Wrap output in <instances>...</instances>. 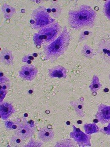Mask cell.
<instances>
[{"label":"cell","instance_id":"cell-1","mask_svg":"<svg viewBox=\"0 0 110 147\" xmlns=\"http://www.w3.org/2000/svg\"><path fill=\"white\" fill-rule=\"evenodd\" d=\"M68 23L72 28L79 30L94 26L97 14L91 7L81 5L77 9L69 12Z\"/></svg>","mask_w":110,"mask_h":147},{"label":"cell","instance_id":"cell-22","mask_svg":"<svg viewBox=\"0 0 110 147\" xmlns=\"http://www.w3.org/2000/svg\"><path fill=\"white\" fill-rule=\"evenodd\" d=\"M104 12L105 16L110 20V0L106 1L105 3Z\"/></svg>","mask_w":110,"mask_h":147},{"label":"cell","instance_id":"cell-13","mask_svg":"<svg viewBox=\"0 0 110 147\" xmlns=\"http://www.w3.org/2000/svg\"><path fill=\"white\" fill-rule=\"evenodd\" d=\"M13 55L11 51L4 49L1 53V61L6 65L12 64L13 62Z\"/></svg>","mask_w":110,"mask_h":147},{"label":"cell","instance_id":"cell-20","mask_svg":"<svg viewBox=\"0 0 110 147\" xmlns=\"http://www.w3.org/2000/svg\"><path fill=\"white\" fill-rule=\"evenodd\" d=\"M33 41L34 44L36 46H41L44 42L43 36L39 33H35L33 36Z\"/></svg>","mask_w":110,"mask_h":147},{"label":"cell","instance_id":"cell-17","mask_svg":"<svg viewBox=\"0 0 110 147\" xmlns=\"http://www.w3.org/2000/svg\"><path fill=\"white\" fill-rule=\"evenodd\" d=\"M84 128L87 134L89 135L98 132L99 131V127L95 124H87L84 125Z\"/></svg>","mask_w":110,"mask_h":147},{"label":"cell","instance_id":"cell-19","mask_svg":"<svg viewBox=\"0 0 110 147\" xmlns=\"http://www.w3.org/2000/svg\"><path fill=\"white\" fill-rule=\"evenodd\" d=\"M24 139L18 137H11L10 140V144L12 146L21 147L23 145L24 143Z\"/></svg>","mask_w":110,"mask_h":147},{"label":"cell","instance_id":"cell-10","mask_svg":"<svg viewBox=\"0 0 110 147\" xmlns=\"http://www.w3.org/2000/svg\"><path fill=\"white\" fill-rule=\"evenodd\" d=\"M48 75L51 78H66L67 70L61 65L55 66L48 70Z\"/></svg>","mask_w":110,"mask_h":147},{"label":"cell","instance_id":"cell-21","mask_svg":"<svg viewBox=\"0 0 110 147\" xmlns=\"http://www.w3.org/2000/svg\"><path fill=\"white\" fill-rule=\"evenodd\" d=\"M92 33L89 31L85 30L81 32L79 35V40L82 41L87 40L92 35Z\"/></svg>","mask_w":110,"mask_h":147},{"label":"cell","instance_id":"cell-26","mask_svg":"<svg viewBox=\"0 0 110 147\" xmlns=\"http://www.w3.org/2000/svg\"><path fill=\"white\" fill-rule=\"evenodd\" d=\"M103 132L108 135H110V123L109 124L107 127H105L103 129Z\"/></svg>","mask_w":110,"mask_h":147},{"label":"cell","instance_id":"cell-15","mask_svg":"<svg viewBox=\"0 0 110 147\" xmlns=\"http://www.w3.org/2000/svg\"><path fill=\"white\" fill-rule=\"evenodd\" d=\"M1 10L4 15V17L7 19H10L16 12L15 8L13 7L4 3L1 7Z\"/></svg>","mask_w":110,"mask_h":147},{"label":"cell","instance_id":"cell-3","mask_svg":"<svg viewBox=\"0 0 110 147\" xmlns=\"http://www.w3.org/2000/svg\"><path fill=\"white\" fill-rule=\"evenodd\" d=\"M54 21L47 9L43 7H39L31 13L30 23L31 28L38 29L52 24Z\"/></svg>","mask_w":110,"mask_h":147},{"label":"cell","instance_id":"cell-28","mask_svg":"<svg viewBox=\"0 0 110 147\" xmlns=\"http://www.w3.org/2000/svg\"><path fill=\"white\" fill-rule=\"evenodd\" d=\"M109 78L110 82V74H109Z\"/></svg>","mask_w":110,"mask_h":147},{"label":"cell","instance_id":"cell-18","mask_svg":"<svg viewBox=\"0 0 110 147\" xmlns=\"http://www.w3.org/2000/svg\"><path fill=\"white\" fill-rule=\"evenodd\" d=\"M82 54L87 58H91L95 55L94 50L91 47L85 44L81 51Z\"/></svg>","mask_w":110,"mask_h":147},{"label":"cell","instance_id":"cell-11","mask_svg":"<svg viewBox=\"0 0 110 147\" xmlns=\"http://www.w3.org/2000/svg\"><path fill=\"white\" fill-rule=\"evenodd\" d=\"M54 136V133L53 131L47 127L41 129L38 133L39 138L44 142L52 140Z\"/></svg>","mask_w":110,"mask_h":147},{"label":"cell","instance_id":"cell-6","mask_svg":"<svg viewBox=\"0 0 110 147\" xmlns=\"http://www.w3.org/2000/svg\"><path fill=\"white\" fill-rule=\"evenodd\" d=\"M37 72V69L35 66L29 64L22 66L19 73L20 77L23 79L31 80L36 77Z\"/></svg>","mask_w":110,"mask_h":147},{"label":"cell","instance_id":"cell-4","mask_svg":"<svg viewBox=\"0 0 110 147\" xmlns=\"http://www.w3.org/2000/svg\"><path fill=\"white\" fill-rule=\"evenodd\" d=\"M61 29L62 28L58 23H53L41 28L38 33L43 36V43L48 44L55 40Z\"/></svg>","mask_w":110,"mask_h":147},{"label":"cell","instance_id":"cell-9","mask_svg":"<svg viewBox=\"0 0 110 147\" xmlns=\"http://www.w3.org/2000/svg\"><path fill=\"white\" fill-rule=\"evenodd\" d=\"M33 128L28 125H19L15 130L17 136L25 139L32 136L33 134Z\"/></svg>","mask_w":110,"mask_h":147},{"label":"cell","instance_id":"cell-5","mask_svg":"<svg viewBox=\"0 0 110 147\" xmlns=\"http://www.w3.org/2000/svg\"><path fill=\"white\" fill-rule=\"evenodd\" d=\"M73 131L70 133V136L73 138L79 146H90L91 136L86 135L78 128L73 126Z\"/></svg>","mask_w":110,"mask_h":147},{"label":"cell","instance_id":"cell-12","mask_svg":"<svg viewBox=\"0 0 110 147\" xmlns=\"http://www.w3.org/2000/svg\"><path fill=\"white\" fill-rule=\"evenodd\" d=\"M13 111V108L11 104L4 102L1 105L0 114L2 119L5 120L11 115Z\"/></svg>","mask_w":110,"mask_h":147},{"label":"cell","instance_id":"cell-25","mask_svg":"<svg viewBox=\"0 0 110 147\" xmlns=\"http://www.w3.org/2000/svg\"><path fill=\"white\" fill-rule=\"evenodd\" d=\"M7 93V91L6 90H3V89H1V100H2L5 96Z\"/></svg>","mask_w":110,"mask_h":147},{"label":"cell","instance_id":"cell-8","mask_svg":"<svg viewBox=\"0 0 110 147\" xmlns=\"http://www.w3.org/2000/svg\"><path fill=\"white\" fill-rule=\"evenodd\" d=\"M97 119L102 124L110 122V106L101 104L97 114Z\"/></svg>","mask_w":110,"mask_h":147},{"label":"cell","instance_id":"cell-2","mask_svg":"<svg viewBox=\"0 0 110 147\" xmlns=\"http://www.w3.org/2000/svg\"><path fill=\"white\" fill-rule=\"evenodd\" d=\"M69 41V35L67 27L65 26L63 31L54 41L44 47L45 59L51 62L55 61L67 50Z\"/></svg>","mask_w":110,"mask_h":147},{"label":"cell","instance_id":"cell-16","mask_svg":"<svg viewBox=\"0 0 110 147\" xmlns=\"http://www.w3.org/2000/svg\"><path fill=\"white\" fill-rule=\"evenodd\" d=\"M102 87L99 78L97 75H94L92 78L91 84L90 85L89 88L91 91L93 92H96L99 91Z\"/></svg>","mask_w":110,"mask_h":147},{"label":"cell","instance_id":"cell-14","mask_svg":"<svg viewBox=\"0 0 110 147\" xmlns=\"http://www.w3.org/2000/svg\"><path fill=\"white\" fill-rule=\"evenodd\" d=\"M47 11L48 13L49 14L51 13L53 17L57 18L60 16L62 11V8L57 3L53 2Z\"/></svg>","mask_w":110,"mask_h":147},{"label":"cell","instance_id":"cell-23","mask_svg":"<svg viewBox=\"0 0 110 147\" xmlns=\"http://www.w3.org/2000/svg\"><path fill=\"white\" fill-rule=\"evenodd\" d=\"M19 125L18 124L15 123L11 121H6L5 123V126L6 128L8 130H11V129L16 130Z\"/></svg>","mask_w":110,"mask_h":147},{"label":"cell","instance_id":"cell-27","mask_svg":"<svg viewBox=\"0 0 110 147\" xmlns=\"http://www.w3.org/2000/svg\"><path fill=\"white\" fill-rule=\"evenodd\" d=\"M33 56L36 57L37 56V53H34V54H33Z\"/></svg>","mask_w":110,"mask_h":147},{"label":"cell","instance_id":"cell-24","mask_svg":"<svg viewBox=\"0 0 110 147\" xmlns=\"http://www.w3.org/2000/svg\"><path fill=\"white\" fill-rule=\"evenodd\" d=\"M34 58L32 56L30 55H27L23 57L22 61L23 62L26 63L30 64L32 62V61L33 60Z\"/></svg>","mask_w":110,"mask_h":147},{"label":"cell","instance_id":"cell-7","mask_svg":"<svg viewBox=\"0 0 110 147\" xmlns=\"http://www.w3.org/2000/svg\"><path fill=\"white\" fill-rule=\"evenodd\" d=\"M98 53L102 59L110 63V42L104 40L100 41L98 45Z\"/></svg>","mask_w":110,"mask_h":147}]
</instances>
